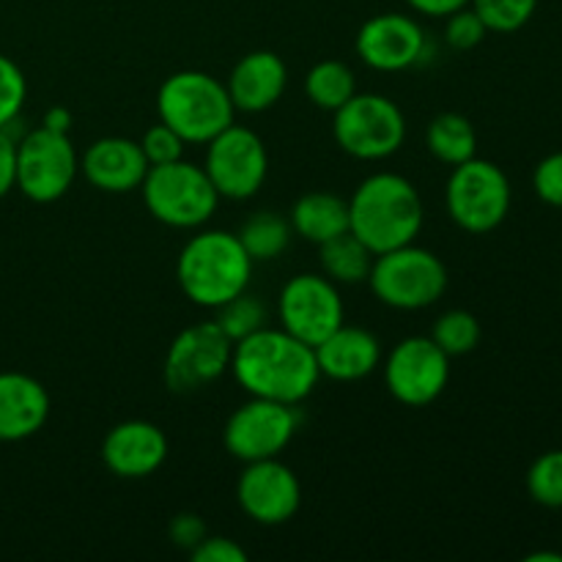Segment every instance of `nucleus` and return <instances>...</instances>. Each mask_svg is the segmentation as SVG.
I'll return each mask as SVG.
<instances>
[{"label": "nucleus", "mask_w": 562, "mask_h": 562, "mask_svg": "<svg viewBox=\"0 0 562 562\" xmlns=\"http://www.w3.org/2000/svg\"><path fill=\"white\" fill-rule=\"evenodd\" d=\"M333 137L349 157L382 162L404 146L406 115L384 93H355L333 113Z\"/></svg>", "instance_id": "obj_8"}, {"label": "nucleus", "mask_w": 562, "mask_h": 562, "mask_svg": "<svg viewBox=\"0 0 562 562\" xmlns=\"http://www.w3.org/2000/svg\"><path fill=\"white\" fill-rule=\"evenodd\" d=\"M423 223L420 190L393 170L371 173L349 198V231L373 256L417 241Z\"/></svg>", "instance_id": "obj_2"}, {"label": "nucleus", "mask_w": 562, "mask_h": 562, "mask_svg": "<svg viewBox=\"0 0 562 562\" xmlns=\"http://www.w3.org/2000/svg\"><path fill=\"white\" fill-rule=\"evenodd\" d=\"M514 190L505 170L492 159L472 157L456 165L445 184V212L464 234H492L505 223Z\"/></svg>", "instance_id": "obj_7"}, {"label": "nucleus", "mask_w": 562, "mask_h": 562, "mask_svg": "<svg viewBox=\"0 0 562 562\" xmlns=\"http://www.w3.org/2000/svg\"><path fill=\"white\" fill-rule=\"evenodd\" d=\"M16 190V140L0 130V198Z\"/></svg>", "instance_id": "obj_37"}, {"label": "nucleus", "mask_w": 562, "mask_h": 562, "mask_svg": "<svg viewBox=\"0 0 562 562\" xmlns=\"http://www.w3.org/2000/svg\"><path fill=\"white\" fill-rule=\"evenodd\" d=\"M27 99V80L20 66L0 53V130L14 124Z\"/></svg>", "instance_id": "obj_31"}, {"label": "nucleus", "mask_w": 562, "mask_h": 562, "mask_svg": "<svg viewBox=\"0 0 562 562\" xmlns=\"http://www.w3.org/2000/svg\"><path fill=\"white\" fill-rule=\"evenodd\" d=\"M42 126H47V130H53V132H64V135H69L71 113L66 108H49L47 113H44Z\"/></svg>", "instance_id": "obj_39"}, {"label": "nucleus", "mask_w": 562, "mask_h": 562, "mask_svg": "<svg viewBox=\"0 0 562 562\" xmlns=\"http://www.w3.org/2000/svg\"><path fill=\"white\" fill-rule=\"evenodd\" d=\"M137 143H140L143 154H146L151 168L154 165H168V162H176V159H184V148H187L184 137H181L179 132L170 130L168 124H162V121L148 126Z\"/></svg>", "instance_id": "obj_32"}, {"label": "nucleus", "mask_w": 562, "mask_h": 562, "mask_svg": "<svg viewBox=\"0 0 562 562\" xmlns=\"http://www.w3.org/2000/svg\"><path fill=\"white\" fill-rule=\"evenodd\" d=\"M236 503L256 525H285L302 505V483L296 472L280 459L250 461L236 481Z\"/></svg>", "instance_id": "obj_16"}, {"label": "nucleus", "mask_w": 562, "mask_h": 562, "mask_svg": "<svg viewBox=\"0 0 562 562\" xmlns=\"http://www.w3.org/2000/svg\"><path fill=\"white\" fill-rule=\"evenodd\" d=\"M140 195L154 220L179 231L203 228L223 201L203 165L187 159L148 168Z\"/></svg>", "instance_id": "obj_6"}, {"label": "nucleus", "mask_w": 562, "mask_h": 562, "mask_svg": "<svg viewBox=\"0 0 562 562\" xmlns=\"http://www.w3.org/2000/svg\"><path fill=\"white\" fill-rule=\"evenodd\" d=\"M488 36V27L472 5L445 16V44L453 49H475Z\"/></svg>", "instance_id": "obj_33"}, {"label": "nucleus", "mask_w": 562, "mask_h": 562, "mask_svg": "<svg viewBox=\"0 0 562 562\" xmlns=\"http://www.w3.org/2000/svg\"><path fill=\"white\" fill-rule=\"evenodd\" d=\"M382 371L387 393L398 404L420 409L448 390L450 357L434 344L431 335H409L390 349Z\"/></svg>", "instance_id": "obj_13"}, {"label": "nucleus", "mask_w": 562, "mask_h": 562, "mask_svg": "<svg viewBox=\"0 0 562 562\" xmlns=\"http://www.w3.org/2000/svg\"><path fill=\"white\" fill-rule=\"evenodd\" d=\"M157 115L179 132L187 146H206L214 135L234 124L236 108L223 80L198 69L165 77L157 91Z\"/></svg>", "instance_id": "obj_4"}, {"label": "nucleus", "mask_w": 562, "mask_h": 562, "mask_svg": "<svg viewBox=\"0 0 562 562\" xmlns=\"http://www.w3.org/2000/svg\"><path fill=\"white\" fill-rule=\"evenodd\" d=\"M316 362L324 379L333 382H362L382 368V340L366 327L340 324L333 335L316 346Z\"/></svg>", "instance_id": "obj_20"}, {"label": "nucleus", "mask_w": 562, "mask_h": 562, "mask_svg": "<svg viewBox=\"0 0 562 562\" xmlns=\"http://www.w3.org/2000/svg\"><path fill=\"white\" fill-rule=\"evenodd\" d=\"M426 148L434 159L456 168L477 157V132L467 115L439 113L426 126Z\"/></svg>", "instance_id": "obj_23"}, {"label": "nucleus", "mask_w": 562, "mask_h": 562, "mask_svg": "<svg viewBox=\"0 0 562 562\" xmlns=\"http://www.w3.org/2000/svg\"><path fill=\"white\" fill-rule=\"evenodd\" d=\"M289 223L296 236L313 241V245H322V241L349 231V201L335 192H307L294 201Z\"/></svg>", "instance_id": "obj_22"}, {"label": "nucleus", "mask_w": 562, "mask_h": 562, "mask_svg": "<svg viewBox=\"0 0 562 562\" xmlns=\"http://www.w3.org/2000/svg\"><path fill=\"white\" fill-rule=\"evenodd\" d=\"M217 327L228 335L234 344H239L247 335L258 333L261 327H267V307L258 296L241 291L239 296L228 300L225 305L217 307Z\"/></svg>", "instance_id": "obj_28"}, {"label": "nucleus", "mask_w": 562, "mask_h": 562, "mask_svg": "<svg viewBox=\"0 0 562 562\" xmlns=\"http://www.w3.org/2000/svg\"><path fill=\"white\" fill-rule=\"evenodd\" d=\"M488 33H516L532 20L538 0H470Z\"/></svg>", "instance_id": "obj_30"}, {"label": "nucleus", "mask_w": 562, "mask_h": 562, "mask_svg": "<svg viewBox=\"0 0 562 562\" xmlns=\"http://www.w3.org/2000/svg\"><path fill=\"white\" fill-rule=\"evenodd\" d=\"M527 494L543 508H562V450H547L527 470Z\"/></svg>", "instance_id": "obj_29"}, {"label": "nucleus", "mask_w": 562, "mask_h": 562, "mask_svg": "<svg viewBox=\"0 0 562 562\" xmlns=\"http://www.w3.org/2000/svg\"><path fill=\"white\" fill-rule=\"evenodd\" d=\"M404 3L409 5L415 14L434 16V20H445V16L453 14V11L470 5V0H404Z\"/></svg>", "instance_id": "obj_38"}, {"label": "nucleus", "mask_w": 562, "mask_h": 562, "mask_svg": "<svg viewBox=\"0 0 562 562\" xmlns=\"http://www.w3.org/2000/svg\"><path fill=\"white\" fill-rule=\"evenodd\" d=\"M80 173V154L64 132L36 126L16 140V190L33 203H55Z\"/></svg>", "instance_id": "obj_9"}, {"label": "nucleus", "mask_w": 562, "mask_h": 562, "mask_svg": "<svg viewBox=\"0 0 562 562\" xmlns=\"http://www.w3.org/2000/svg\"><path fill=\"white\" fill-rule=\"evenodd\" d=\"M278 316L285 333L316 349L327 335H333L346 322L338 283L324 278L322 272L294 274L280 289Z\"/></svg>", "instance_id": "obj_14"}, {"label": "nucleus", "mask_w": 562, "mask_h": 562, "mask_svg": "<svg viewBox=\"0 0 562 562\" xmlns=\"http://www.w3.org/2000/svg\"><path fill=\"white\" fill-rule=\"evenodd\" d=\"M236 236H239L247 256L256 263H263L274 261V258L289 250L294 228H291L289 217H280L278 212H256L241 223Z\"/></svg>", "instance_id": "obj_25"}, {"label": "nucleus", "mask_w": 562, "mask_h": 562, "mask_svg": "<svg viewBox=\"0 0 562 562\" xmlns=\"http://www.w3.org/2000/svg\"><path fill=\"white\" fill-rule=\"evenodd\" d=\"M481 335L483 329L475 313L461 311V307L445 311L431 327V340L450 357V360L475 351L477 344H481Z\"/></svg>", "instance_id": "obj_27"}, {"label": "nucleus", "mask_w": 562, "mask_h": 562, "mask_svg": "<svg viewBox=\"0 0 562 562\" xmlns=\"http://www.w3.org/2000/svg\"><path fill=\"white\" fill-rule=\"evenodd\" d=\"M203 170L220 198L250 201L261 192L269 176V151L258 132L234 121L206 143Z\"/></svg>", "instance_id": "obj_10"}, {"label": "nucleus", "mask_w": 562, "mask_h": 562, "mask_svg": "<svg viewBox=\"0 0 562 562\" xmlns=\"http://www.w3.org/2000/svg\"><path fill=\"white\" fill-rule=\"evenodd\" d=\"M168 437L157 423L124 420L102 439V461L115 477L143 481L154 475L168 459Z\"/></svg>", "instance_id": "obj_17"}, {"label": "nucleus", "mask_w": 562, "mask_h": 562, "mask_svg": "<svg viewBox=\"0 0 562 562\" xmlns=\"http://www.w3.org/2000/svg\"><path fill=\"white\" fill-rule=\"evenodd\" d=\"M252 261L234 231L206 228L187 239L176 258V278L187 300L198 307L217 311L228 300L247 291Z\"/></svg>", "instance_id": "obj_3"}, {"label": "nucleus", "mask_w": 562, "mask_h": 562, "mask_svg": "<svg viewBox=\"0 0 562 562\" xmlns=\"http://www.w3.org/2000/svg\"><path fill=\"white\" fill-rule=\"evenodd\" d=\"M168 536H170V541H173V547L184 549V552H192V549H195L198 543L209 536V527L201 516L184 510V514H179L170 519Z\"/></svg>", "instance_id": "obj_35"}, {"label": "nucleus", "mask_w": 562, "mask_h": 562, "mask_svg": "<svg viewBox=\"0 0 562 562\" xmlns=\"http://www.w3.org/2000/svg\"><path fill=\"white\" fill-rule=\"evenodd\" d=\"M231 373L252 398L300 406L322 382L316 351L283 327H261L234 344Z\"/></svg>", "instance_id": "obj_1"}, {"label": "nucleus", "mask_w": 562, "mask_h": 562, "mask_svg": "<svg viewBox=\"0 0 562 562\" xmlns=\"http://www.w3.org/2000/svg\"><path fill=\"white\" fill-rule=\"evenodd\" d=\"M355 53L368 69L395 75L426 64L431 42L415 16L387 11L362 22L355 38Z\"/></svg>", "instance_id": "obj_15"}, {"label": "nucleus", "mask_w": 562, "mask_h": 562, "mask_svg": "<svg viewBox=\"0 0 562 562\" xmlns=\"http://www.w3.org/2000/svg\"><path fill=\"white\" fill-rule=\"evenodd\" d=\"M318 267L324 278L338 285L366 283L373 267V252L351 231L318 245Z\"/></svg>", "instance_id": "obj_24"}, {"label": "nucleus", "mask_w": 562, "mask_h": 562, "mask_svg": "<svg viewBox=\"0 0 562 562\" xmlns=\"http://www.w3.org/2000/svg\"><path fill=\"white\" fill-rule=\"evenodd\" d=\"M302 415L294 404H280L269 398L245 401L234 415L225 420L223 445L228 456L241 464L263 459H280L300 431Z\"/></svg>", "instance_id": "obj_12"}, {"label": "nucleus", "mask_w": 562, "mask_h": 562, "mask_svg": "<svg viewBox=\"0 0 562 562\" xmlns=\"http://www.w3.org/2000/svg\"><path fill=\"white\" fill-rule=\"evenodd\" d=\"M527 562H562V554L558 552H532L525 558Z\"/></svg>", "instance_id": "obj_40"}, {"label": "nucleus", "mask_w": 562, "mask_h": 562, "mask_svg": "<svg viewBox=\"0 0 562 562\" xmlns=\"http://www.w3.org/2000/svg\"><path fill=\"white\" fill-rule=\"evenodd\" d=\"M234 340L217 327V322L192 324L181 329L168 346L162 366L165 387L176 395H190L212 387L228 373Z\"/></svg>", "instance_id": "obj_11"}, {"label": "nucleus", "mask_w": 562, "mask_h": 562, "mask_svg": "<svg viewBox=\"0 0 562 562\" xmlns=\"http://www.w3.org/2000/svg\"><path fill=\"white\" fill-rule=\"evenodd\" d=\"M195 562H247V552L225 536H206L190 552Z\"/></svg>", "instance_id": "obj_36"}, {"label": "nucleus", "mask_w": 562, "mask_h": 562, "mask_svg": "<svg viewBox=\"0 0 562 562\" xmlns=\"http://www.w3.org/2000/svg\"><path fill=\"white\" fill-rule=\"evenodd\" d=\"M49 417V393L27 373H0V442L36 437Z\"/></svg>", "instance_id": "obj_21"}, {"label": "nucleus", "mask_w": 562, "mask_h": 562, "mask_svg": "<svg viewBox=\"0 0 562 562\" xmlns=\"http://www.w3.org/2000/svg\"><path fill=\"white\" fill-rule=\"evenodd\" d=\"M448 267L437 252L420 245H404L373 256L366 283L373 296L393 311H426L448 291Z\"/></svg>", "instance_id": "obj_5"}, {"label": "nucleus", "mask_w": 562, "mask_h": 562, "mask_svg": "<svg viewBox=\"0 0 562 562\" xmlns=\"http://www.w3.org/2000/svg\"><path fill=\"white\" fill-rule=\"evenodd\" d=\"M148 168L151 165H148L140 143L121 135L99 137L80 157L82 179L93 190L110 192V195H124V192L140 190Z\"/></svg>", "instance_id": "obj_18"}, {"label": "nucleus", "mask_w": 562, "mask_h": 562, "mask_svg": "<svg viewBox=\"0 0 562 562\" xmlns=\"http://www.w3.org/2000/svg\"><path fill=\"white\" fill-rule=\"evenodd\" d=\"M305 93L313 108L335 113L340 104H346L357 93V77L344 60H318L305 75Z\"/></svg>", "instance_id": "obj_26"}, {"label": "nucleus", "mask_w": 562, "mask_h": 562, "mask_svg": "<svg viewBox=\"0 0 562 562\" xmlns=\"http://www.w3.org/2000/svg\"><path fill=\"white\" fill-rule=\"evenodd\" d=\"M225 88L236 113H267L289 88V66L272 49H252L236 60Z\"/></svg>", "instance_id": "obj_19"}, {"label": "nucleus", "mask_w": 562, "mask_h": 562, "mask_svg": "<svg viewBox=\"0 0 562 562\" xmlns=\"http://www.w3.org/2000/svg\"><path fill=\"white\" fill-rule=\"evenodd\" d=\"M532 190L547 206L562 209V151L547 154L532 170Z\"/></svg>", "instance_id": "obj_34"}]
</instances>
